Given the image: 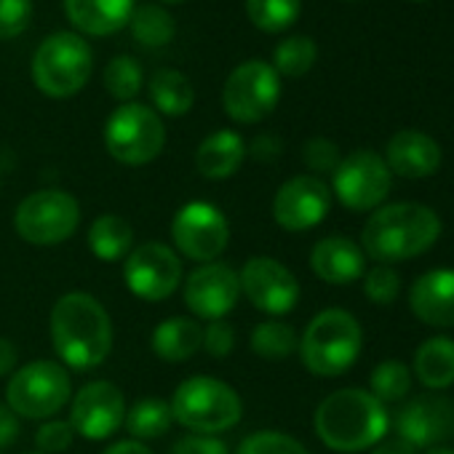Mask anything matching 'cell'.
<instances>
[{
	"instance_id": "obj_7",
	"label": "cell",
	"mask_w": 454,
	"mask_h": 454,
	"mask_svg": "<svg viewBox=\"0 0 454 454\" xmlns=\"http://www.w3.org/2000/svg\"><path fill=\"white\" fill-rule=\"evenodd\" d=\"M73 395L70 374L57 361H30L17 369L6 387V403L17 417L49 419L65 409Z\"/></svg>"
},
{
	"instance_id": "obj_20",
	"label": "cell",
	"mask_w": 454,
	"mask_h": 454,
	"mask_svg": "<svg viewBox=\"0 0 454 454\" xmlns=\"http://www.w3.org/2000/svg\"><path fill=\"white\" fill-rule=\"evenodd\" d=\"M310 268L321 281L334 284V286H345V284H353L364 276L366 254L356 241H350L345 236H329L313 247Z\"/></svg>"
},
{
	"instance_id": "obj_39",
	"label": "cell",
	"mask_w": 454,
	"mask_h": 454,
	"mask_svg": "<svg viewBox=\"0 0 454 454\" xmlns=\"http://www.w3.org/2000/svg\"><path fill=\"white\" fill-rule=\"evenodd\" d=\"M340 160H342L340 158V150H337V145L332 139L316 137V139H310L305 145V163L313 171H318V174H326V171L334 174V168L340 166Z\"/></svg>"
},
{
	"instance_id": "obj_41",
	"label": "cell",
	"mask_w": 454,
	"mask_h": 454,
	"mask_svg": "<svg viewBox=\"0 0 454 454\" xmlns=\"http://www.w3.org/2000/svg\"><path fill=\"white\" fill-rule=\"evenodd\" d=\"M168 454H231L224 441L216 435H200V433H187L182 435Z\"/></svg>"
},
{
	"instance_id": "obj_18",
	"label": "cell",
	"mask_w": 454,
	"mask_h": 454,
	"mask_svg": "<svg viewBox=\"0 0 454 454\" xmlns=\"http://www.w3.org/2000/svg\"><path fill=\"white\" fill-rule=\"evenodd\" d=\"M398 438L417 446H438L454 438V401L446 395L411 398L395 417Z\"/></svg>"
},
{
	"instance_id": "obj_29",
	"label": "cell",
	"mask_w": 454,
	"mask_h": 454,
	"mask_svg": "<svg viewBox=\"0 0 454 454\" xmlns=\"http://www.w3.org/2000/svg\"><path fill=\"white\" fill-rule=\"evenodd\" d=\"M302 12V0H247V14L265 33L289 30Z\"/></svg>"
},
{
	"instance_id": "obj_14",
	"label": "cell",
	"mask_w": 454,
	"mask_h": 454,
	"mask_svg": "<svg viewBox=\"0 0 454 454\" xmlns=\"http://www.w3.org/2000/svg\"><path fill=\"white\" fill-rule=\"evenodd\" d=\"M75 435L89 441H105L121 430L126 422V398L118 385L107 380L89 382L78 390L70 406V419Z\"/></svg>"
},
{
	"instance_id": "obj_26",
	"label": "cell",
	"mask_w": 454,
	"mask_h": 454,
	"mask_svg": "<svg viewBox=\"0 0 454 454\" xmlns=\"http://www.w3.org/2000/svg\"><path fill=\"white\" fill-rule=\"evenodd\" d=\"M414 374L425 387H449L454 382V340L433 337L414 353Z\"/></svg>"
},
{
	"instance_id": "obj_24",
	"label": "cell",
	"mask_w": 454,
	"mask_h": 454,
	"mask_svg": "<svg viewBox=\"0 0 454 454\" xmlns=\"http://www.w3.org/2000/svg\"><path fill=\"white\" fill-rule=\"evenodd\" d=\"M150 345H153L158 358L179 364V361L192 358L200 350L203 329H200V324L195 318L174 316V318H166V321H160L155 326V332L150 337Z\"/></svg>"
},
{
	"instance_id": "obj_13",
	"label": "cell",
	"mask_w": 454,
	"mask_h": 454,
	"mask_svg": "<svg viewBox=\"0 0 454 454\" xmlns=\"http://www.w3.org/2000/svg\"><path fill=\"white\" fill-rule=\"evenodd\" d=\"M393 184L387 163L372 150H356L334 168V195L353 211H369L380 206Z\"/></svg>"
},
{
	"instance_id": "obj_38",
	"label": "cell",
	"mask_w": 454,
	"mask_h": 454,
	"mask_svg": "<svg viewBox=\"0 0 454 454\" xmlns=\"http://www.w3.org/2000/svg\"><path fill=\"white\" fill-rule=\"evenodd\" d=\"M75 430L67 419H46L35 433V446L43 454H59L73 446Z\"/></svg>"
},
{
	"instance_id": "obj_35",
	"label": "cell",
	"mask_w": 454,
	"mask_h": 454,
	"mask_svg": "<svg viewBox=\"0 0 454 454\" xmlns=\"http://www.w3.org/2000/svg\"><path fill=\"white\" fill-rule=\"evenodd\" d=\"M236 454H310L297 438L278 433V430H262L254 435H247Z\"/></svg>"
},
{
	"instance_id": "obj_4",
	"label": "cell",
	"mask_w": 454,
	"mask_h": 454,
	"mask_svg": "<svg viewBox=\"0 0 454 454\" xmlns=\"http://www.w3.org/2000/svg\"><path fill=\"white\" fill-rule=\"evenodd\" d=\"M174 422L187 427L190 433L216 435L239 425L244 414L241 395L222 380L214 377H190L168 401Z\"/></svg>"
},
{
	"instance_id": "obj_25",
	"label": "cell",
	"mask_w": 454,
	"mask_h": 454,
	"mask_svg": "<svg viewBox=\"0 0 454 454\" xmlns=\"http://www.w3.org/2000/svg\"><path fill=\"white\" fill-rule=\"evenodd\" d=\"M89 249L102 262L126 260L134 249V227L118 214H102L89 227Z\"/></svg>"
},
{
	"instance_id": "obj_45",
	"label": "cell",
	"mask_w": 454,
	"mask_h": 454,
	"mask_svg": "<svg viewBox=\"0 0 454 454\" xmlns=\"http://www.w3.org/2000/svg\"><path fill=\"white\" fill-rule=\"evenodd\" d=\"M105 454H153L142 441H134V438H129V441H118V443H113Z\"/></svg>"
},
{
	"instance_id": "obj_19",
	"label": "cell",
	"mask_w": 454,
	"mask_h": 454,
	"mask_svg": "<svg viewBox=\"0 0 454 454\" xmlns=\"http://www.w3.org/2000/svg\"><path fill=\"white\" fill-rule=\"evenodd\" d=\"M411 313L435 329L454 326V270H430L411 284Z\"/></svg>"
},
{
	"instance_id": "obj_44",
	"label": "cell",
	"mask_w": 454,
	"mask_h": 454,
	"mask_svg": "<svg viewBox=\"0 0 454 454\" xmlns=\"http://www.w3.org/2000/svg\"><path fill=\"white\" fill-rule=\"evenodd\" d=\"M17 358H20L17 345L12 340H6V337H0V377H6V374L14 372Z\"/></svg>"
},
{
	"instance_id": "obj_16",
	"label": "cell",
	"mask_w": 454,
	"mask_h": 454,
	"mask_svg": "<svg viewBox=\"0 0 454 454\" xmlns=\"http://www.w3.org/2000/svg\"><path fill=\"white\" fill-rule=\"evenodd\" d=\"M241 297V278L222 262L198 265L184 281V305L195 318L222 321Z\"/></svg>"
},
{
	"instance_id": "obj_21",
	"label": "cell",
	"mask_w": 454,
	"mask_h": 454,
	"mask_svg": "<svg viewBox=\"0 0 454 454\" xmlns=\"http://www.w3.org/2000/svg\"><path fill=\"white\" fill-rule=\"evenodd\" d=\"M387 168L390 174L406 176V179H422L438 171L441 166V147L433 137L406 129L398 131L387 142Z\"/></svg>"
},
{
	"instance_id": "obj_12",
	"label": "cell",
	"mask_w": 454,
	"mask_h": 454,
	"mask_svg": "<svg viewBox=\"0 0 454 454\" xmlns=\"http://www.w3.org/2000/svg\"><path fill=\"white\" fill-rule=\"evenodd\" d=\"M123 281L134 297L145 302H163L182 281V260L171 247L158 241L134 247L123 260Z\"/></svg>"
},
{
	"instance_id": "obj_40",
	"label": "cell",
	"mask_w": 454,
	"mask_h": 454,
	"mask_svg": "<svg viewBox=\"0 0 454 454\" xmlns=\"http://www.w3.org/2000/svg\"><path fill=\"white\" fill-rule=\"evenodd\" d=\"M236 345V332L227 321H211L206 329H203V350L211 356V358H224L227 353L233 350Z\"/></svg>"
},
{
	"instance_id": "obj_3",
	"label": "cell",
	"mask_w": 454,
	"mask_h": 454,
	"mask_svg": "<svg viewBox=\"0 0 454 454\" xmlns=\"http://www.w3.org/2000/svg\"><path fill=\"white\" fill-rule=\"evenodd\" d=\"M390 425L385 403H380L369 390L345 387L326 395L316 409L318 438L342 454H353L374 446L385 438Z\"/></svg>"
},
{
	"instance_id": "obj_17",
	"label": "cell",
	"mask_w": 454,
	"mask_h": 454,
	"mask_svg": "<svg viewBox=\"0 0 454 454\" xmlns=\"http://www.w3.org/2000/svg\"><path fill=\"white\" fill-rule=\"evenodd\" d=\"M332 206V190L318 176H294L284 182L273 200V216L289 233H302L321 224Z\"/></svg>"
},
{
	"instance_id": "obj_49",
	"label": "cell",
	"mask_w": 454,
	"mask_h": 454,
	"mask_svg": "<svg viewBox=\"0 0 454 454\" xmlns=\"http://www.w3.org/2000/svg\"><path fill=\"white\" fill-rule=\"evenodd\" d=\"M27 454H43V451H38V449H35V451H27Z\"/></svg>"
},
{
	"instance_id": "obj_15",
	"label": "cell",
	"mask_w": 454,
	"mask_h": 454,
	"mask_svg": "<svg viewBox=\"0 0 454 454\" xmlns=\"http://www.w3.org/2000/svg\"><path fill=\"white\" fill-rule=\"evenodd\" d=\"M239 278L241 294L268 316H286L300 302V284L294 273L273 257H252Z\"/></svg>"
},
{
	"instance_id": "obj_30",
	"label": "cell",
	"mask_w": 454,
	"mask_h": 454,
	"mask_svg": "<svg viewBox=\"0 0 454 454\" xmlns=\"http://www.w3.org/2000/svg\"><path fill=\"white\" fill-rule=\"evenodd\" d=\"M131 33H134L137 43H142L147 49H160V46L171 43V38L176 33V25H174V20L168 17L166 9L142 6L139 12L131 14Z\"/></svg>"
},
{
	"instance_id": "obj_34",
	"label": "cell",
	"mask_w": 454,
	"mask_h": 454,
	"mask_svg": "<svg viewBox=\"0 0 454 454\" xmlns=\"http://www.w3.org/2000/svg\"><path fill=\"white\" fill-rule=\"evenodd\" d=\"M142 78L145 75L137 59L115 57L105 70V89L110 91V97L126 105V102H134V97L142 91Z\"/></svg>"
},
{
	"instance_id": "obj_46",
	"label": "cell",
	"mask_w": 454,
	"mask_h": 454,
	"mask_svg": "<svg viewBox=\"0 0 454 454\" xmlns=\"http://www.w3.org/2000/svg\"><path fill=\"white\" fill-rule=\"evenodd\" d=\"M372 454H414V446L401 438H390V441L380 443Z\"/></svg>"
},
{
	"instance_id": "obj_43",
	"label": "cell",
	"mask_w": 454,
	"mask_h": 454,
	"mask_svg": "<svg viewBox=\"0 0 454 454\" xmlns=\"http://www.w3.org/2000/svg\"><path fill=\"white\" fill-rule=\"evenodd\" d=\"M247 153H252V158H257V160H273L281 153V142L273 137H260V139H254L252 150H247Z\"/></svg>"
},
{
	"instance_id": "obj_31",
	"label": "cell",
	"mask_w": 454,
	"mask_h": 454,
	"mask_svg": "<svg viewBox=\"0 0 454 454\" xmlns=\"http://www.w3.org/2000/svg\"><path fill=\"white\" fill-rule=\"evenodd\" d=\"M318 59V46L308 35H292L276 46L273 70L286 78H302Z\"/></svg>"
},
{
	"instance_id": "obj_2",
	"label": "cell",
	"mask_w": 454,
	"mask_h": 454,
	"mask_svg": "<svg viewBox=\"0 0 454 454\" xmlns=\"http://www.w3.org/2000/svg\"><path fill=\"white\" fill-rule=\"evenodd\" d=\"M441 236V219L422 203H390L377 208L361 233V249L380 265L425 254Z\"/></svg>"
},
{
	"instance_id": "obj_37",
	"label": "cell",
	"mask_w": 454,
	"mask_h": 454,
	"mask_svg": "<svg viewBox=\"0 0 454 454\" xmlns=\"http://www.w3.org/2000/svg\"><path fill=\"white\" fill-rule=\"evenodd\" d=\"M33 20V0H0V41L22 35Z\"/></svg>"
},
{
	"instance_id": "obj_27",
	"label": "cell",
	"mask_w": 454,
	"mask_h": 454,
	"mask_svg": "<svg viewBox=\"0 0 454 454\" xmlns=\"http://www.w3.org/2000/svg\"><path fill=\"white\" fill-rule=\"evenodd\" d=\"M150 99L163 115H184L195 105V89L179 70H158L150 78Z\"/></svg>"
},
{
	"instance_id": "obj_33",
	"label": "cell",
	"mask_w": 454,
	"mask_h": 454,
	"mask_svg": "<svg viewBox=\"0 0 454 454\" xmlns=\"http://www.w3.org/2000/svg\"><path fill=\"white\" fill-rule=\"evenodd\" d=\"M369 385H372V395L380 403H395V401L406 398V393L411 387V374H409L406 364L390 358V361H382L380 366H374Z\"/></svg>"
},
{
	"instance_id": "obj_47",
	"label": "cell",
	"mask_w": 454,
	"mask_h": 454,
	"mask_svg": "<svg viewBox=\"0 0 454 454\" xmlns=\"http://www.w3.org/2000/svg\"><path fill=\"white\" fill-rule=\"evenodd\" d=\"M425 454H454V449H449V446H433V449L425 451Z\"/></svg>"
},
{
	"instance_id": "obj_8",
	"label": "cell",
	"mask_w": 454,
	"mask_h": 454,
	"mask_svg": "<svg viewBox=\"0 0 454 454\" xmlns=\"http://www.w3.org/2000/svg\"><path fill=\"white\" fill-rule=\"evenodd\" d=\"M163 145L166 126L147 105L126 102L105 123V147L123 166H145L155 160Z\"/></svg>"
},
{
	"instance_id": "obj_36",
	"label": "cell",
	"mask_w": 454,
	"mask_h": 454,
	"mask_svg": "<svg viewBox=\"0 0 454 454\" xmlns=\"http://www.w3.org/2000/svg\"><path fill=\"white\" fill-rule=\"evenodd\" d=\"M401 292V278L390 265H377L374 270L366 273L364 281V294L374 302V305H390Z\"/></svg>"
},
{
	"instance_id": "obj_32",
	"label": "cell",
	"mask_w": 454,
	"mask_h": 454,
	"mask_svg": "<svg viewBox=\"0 0 454 454\" xmlns=\"http://www.w3.org/2000/svg\"><path fill=\"white\" fill-rule=\"evenodd\" d=\"M300 348L297 334L289 324L284 321H265L252 332V353L268 361H281L289 358Z\"/></svg>"
},
{
	"instance_id": "obj_11",
	"label": "cell",
	"mask_w": 454,
	"mask_h": 454,
	"mask_svg": "<svg viewBox=\"0 0 454 454\" xmlns=\"http://www.w3.org/2000/svg\"><path fill=\"white\" fill-rule=\"evenodd\" d=\"M171 239H174L176 254L206 265L222 257V252L227 249L231 224H227L224 214L216 206L206 200H192V203H184L174 214Z\"/></svg>"
},
{
	"instance_id": "obj_5",
	"label": "cell",
	"mask_w": 454,
	"mask_h": 454,
	"mask_svg": "<svg viewBox=\"0 0 454 454\" xmlns=\"http://www.w3.org/2000/svg\"><path fill=\"white\" fill-rule=\"evenodd\" d=\"M361 326L348 310H324L318 313L300 342V356L308 372L318 377L345 374L361 356Z\"/></svg>"
},
{
	"instance_id": "obj_22",
	"label": "cell",
	"mask_w": 454,
	"mask_h": 454,
	"mask_svg": "<svg viewBox=\"0 0 454 454\" xmlns=\"http://www.w3.org/2000/svg\"><path fill=\"white\" fill-rule=\"evenodd\" d=\"M137 0H65L70 22L86 35H113L131 22Z\"/></svg>"
},
{
	"instance_id": "obj_48",
	"label": "cell",
	"mask_w": 454,
	"mask_h": 454,
	"mask_svg": "<svg viewBox=\"0 0 454 454\" xmlns=\"http://www.w3.org/2000/svg\"><path fill=\"white\" fill-rule=\"evenodd\" d=\"M163 4H182V0H163Z\"/></svg>"
},
{
	"instance_id": "obj_42",
	"label": "cell",
	"mask_w": 454,
	"mask_h": 454,
	"mask_svg": "<svg viewBox=\"0 0 454 454\" xmlns=\"http://www.w3.org/2000/svg\"><path fill=\"white\" fill-rule=\"evenodd\" d=\"M20 435V417L9 409V403H0V449H6Z\"/></svg>"
},
{
	"instance_id": "obj_9",
	"label": "cell",
	"mask_w": 454,
	"mask_h": 454,
	"mask_svg": "<svg viewBox=\"0 0 454 454\" xmlns=\"http://www.w3.org/2000/svg\"><path fill=\"white\" fill-rule=\"evenodd\" d=\"M81 224V206L65 190H35L30 192L14 214V227L20 239L33 247L65 244Z\"/></svg>"
},
{
	"instance_id": "obj_28",
	"label": "cell",
	"mask_w": 454,
	"mask_h": 454,
	"mask_svg": "<svg viewBox=\"0 0 454 454\" xmlns=\"http://www.w3.org/2000/svg\"><path fill=\"white\" fill-rule=\"evenodd\" d=\"M174 422L171 406L163 398H142L131 409H126V427L134 441H150L160 438Z\"/></svg>"
},
{
	"instance_id": "obj_1",
	"label": "cell",
	"mask_w": 454,
	"mask_h": 454,
	"mask_svg": "<svg viewBox=\"0 0 454 454\" xmlns=\"http://www.w3.org/2000/svg\"><path fill=\"white\" fill-rule=\"evenodd\" d=\"M51 342L62 366L91 372L113 350V321L102 302L86 292L62 294L51 308Z\"/></svg>"
},
{
	"instance_id": "obj_23",
	"label": "cell",
	"mask_w": 454,
	"mask_h": 454,
	"mask_svg": "<svg viewBox=\"0 0 454 454\" xmlns=\"http://www.w3.org/2000/svg\"><path fill=\"white\" fill-rule=\"evenodd\" d=\"M247 158V142L239 131L219 129L208 134L195 150V168L206 179H227L233 176Z\"/></svg>"
},
{
	"instance_id": "obj_6",
	"label": "cell",
	"mask_w": 454,
	"mask_h": 454,
	"mask_svg": "<svg viewBox=\"0 0 454 454\" xmlns=\"http://www.w3.org/2000/svg\"><path fill=\"white\" fill-rule=\"evenodd\" d=\"M91 67L94 57L81 35L54 33L33 57V81L46 97L67 99L89 83Z\"/></svg>"
},
{
	"instance_id": "obj_10",
	"label": "cell",
	"mask_w": 454,
	"mask_h": 454,
	"mask_svg": "<svg viewBox=\"0 0 454 454\" xmlns=\"http://www.w3.org/2000/svg\"><path fill=\"white\" fill-rule=\"evenodd\" d=\"M281 99V75L273 65L252 59L239 65L224 81V113L239 123H260Z\"/></svg>"
}]
</instances>
